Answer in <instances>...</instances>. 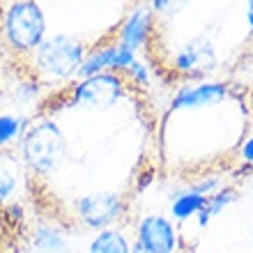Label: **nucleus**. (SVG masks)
<instances>
[{
    "label": "nucleus",
    "mask_w": 253,
    "mask_h": 253,
    "mask_svg": "<svg viewBox=\"0 0 253 253\" xmlns=\"http://www.w3.org/2000/svg\"><path fill=\"white\" fill-rule=\"evenodd\" d=\"M19 147L26 168L37 177L53 175L62 166V161L67 157L65 131L51 118H40V120L30 122Z\"/></svg>",
    "instance_id": "f257e3e1"
},
{
    "label": "nucleus",
    "mask_w": 253,
    "mask_h": 253,
    "mask_svg": "<svg viewBox=\"0 0 253 253\" xmlns=\"http://www.w3.org/2000/svg\"><path fill=\"white\" fill-rule=\"evenodd\" d=\"M2 40L14 53L33 55L46 40V16L37 2H9L2 12Z\"/></svg>",
    "instance_id": "f03ea898"
},
{
    "label": "nucleus",
    "mask_w": 253,
    "mask_h": 253,
    "mask_svg": "<svg viewBox=\"0 0 253 253\" xmlns=\"http://www.w3.org/2000/svg\"><path fill=\"white\" fill-rule=\"evenodd\" d=\"M85 44L74 35H51L33 53L35 69L48 81H67L79 74L85 60Z\"/></svg>",
    "instance_id": "7ed1b4c3"
},
{
    "label": "nucleus",
    "mask_w": 253,
    "mask_h": 253,
    "mask_svg": "<svg viewBox=\"0 0 253 253\" xmlns=\"http://www.w3.org/2000/svg\"><path fill=\"white\" fill-rule=\"evenodd\" d=\"M125 94L126 85L120 74L104 72L76 81L72 85V92H69V104L85 108H111Z\"/></svg>",
    "instance_id": "20e7f679"
},
{
    "label": "nucleus",
    "mask_w": 253,
    "mask_h": 253,
    "mask_svg": "<svg viewBox=\"0 0 253 253\" xmlns=\"http://www.w3.org/2000/svg\"><path fill=\"white\" fill-rule=\"evenodd\" d=\"M126 205L125 198L115 191H90L74 200V214L85 228L106 230L122 219Z\"/></svg>",
    "instance_id": "39448f33"
},
{
    "label": "nucleus",
    "mask_w": 253,
    "mask_h": 253,
    "mask_svg": "<svg viewBox=\"0 0 253 253\" xmlns=\"http://www.w3.org/2000/svg\"><path fill=\"white\" fill-rule=\"evenodd\" d=\"M136 247L145 253H175L180 247L177 228L164 214H145L136 226Z\"/></svg>",
    "instance_id": "423d86ee"
},
{
    "label": "nucleus",
    "mask_w": 253,
    "mask_h": 253,
    "mask_svg": "<svg viewBox=\"0 0 253 253\" xmlns=\"http://www.w3.org/2000/svg\"><path fill=\"white\" fill-rule=\"evenodd\" d=\"M216 62H219L216 48L205 37H196V40H189L187 44H182L173 58L175 69L191 81H203L207 74H212L216 69Z\"/></svg>",
    "instance_id": "0eeeda50"
},
{
    "label": "nucleus",
    "mask_w": 253,
    "mask_h": 253,
    "mask_svg": "<svg viewBox=\"0 0 253 253\" xmlns=\"http://www.w3.org/2000/svg\"><path fill=\"white\" fill-rule=\"evenodd\" d=\"M136 60V53L129 48L120 46L118 42L115 44H106V46L94 48L92 53L85 55V60L81 65L76 79H87L94 74H104V72H126L131 62Z\"/></svg>",
    "instance_id": "6e6552de"
},
{
    "label": "nucleus",
    "mask_w": 253,
    "mask_h": 253,
    "mask_svg": "<svg viewBox=\"0 0 253 253\" xmlns=\"http://www.w3.org/2000/svg\"><path fill=\"white\" fill-rule=\"evenodd\" d=\"M228 97V87L219 81H198V83H189L182 85L175 92L170 108L173 111H191V108H205L214 106Z\"/></svg>",
    "instance_id": "1a4fd4ad"
},
{
    "label": "nucleus",
    "mask_w": 253,
    "mask_h": 253,
    "mask_svg": "<svg viewBox=\"0 0 253 253\" xmlns=\"http://www.w3.org/2000/svg\"><path fill=\"white\" fill-rule=\"evenodd\" d=\"M150 33H152V12L147 7H133L131 12L126 14V19L122 21L118 44L136 53L138 48L147 44Z\"/></svg>",
    "instance_id": "9d476101"
},
{
    "label": "nucleus",
    "mask_w": 253,
    "mask_h": 253,
    "mask_svg": "<svg viewBox=\"0 0 253 253\" xmlns=\"http://www.w3.org/2000/svg\"><path fill=\"white\" fill-rule=\"evenodd\" d=\"M30 251L33 253H69V242L62 235L60 228L40 223L30 237Z\"/></svg>",
    "instance_id": "9b49d317"
},
{
    "label": "nucleus",
    "mask_w": 253,
    "mask_h": 253,
    "mask_svg": "<svg viewBox=\"0 0 253 253\" xmlns=\"http://www.w3.org/2000/svg\"><path fill=\"white\" fill-rule=\"evenodd\" d=\"M87 253H131V244L118 228H106L92 237Z\"/></svg>",
    "instance_id": "f8f14e48"
},
{
    "label": "nucleus",
    "mask_w": 253,
    "mask_h": 253,
    "mask_svg": "<svg viewBox=\"0 0 253 253\" xmlns=\"http://www.w3.org/2000/svg\"><path fill=\"white\" fill-rule=\"evenodd\" d=\"M28 115H14V113H0V150L9 147L14 143H21L23 133L30 126Z\"/></svg>",
    "instance_id": "ddd939ff"
},
{
    "label": "nucleus",
    "mask_w": 253,
    "mask_h": 253,
    "mask_svg": "<svg viewBox=\"0 0 253 253\" xmlns=\"http://www.w3.org/2000/svg\"><path fill=\"white\" fill-rule=\"evenodd\" d=\"M205 205V196L196 193L191 187L180 191L170 203V216L175 221H189L200 212V207Z\"/></svg>",
    "instance_id": "4468645a"
},
{
    "label": "nucleus",
    "mask_w": 253,
    "mask_h": 253,
    "mask_svg": "<svg viewBox=\"0 0 253 253\" xmlns=\"http://www.w3.org/2000/svg\"><path fill=\"white\" fill-rule=\"evenodd\" d=\"M235 198H237V193H235V189H230V187H221L219 191H214L212 196H207L205 205L200 207V212L196 214L198 223L200 226H207L216 214H221L230 203H235Z\"/></svg>",
    "instance_id": "2eb2a0df"
},
{
    "label": "nucleus",
    "mask_w": 253,
    "mask_h": 253,
    "mask_svg": "<svg viewBox=\"0 0 253 253\" xmlns=\"http://www.w3.org/2000/svg\"><path fill=\"white\" fill-rule=\"evenodd\" d=\"M19 170L16 168H9L5 164H0V210L7 205H12L14 196L19 191Z\"/></svg>",
    "instance_id": "dca6fc26"
},
{
    "label": "nucleus",
    "mask_w": 253,
    "mask_h": 253,
    "mask_svg": "<svg viewBox=\"0 0 253 253\" xmlns=\"http://www.w3.org/2000/svg\"><path fill=\"white\" fill-rule=\"evenodd\" d=\"M125 74L136 85H147V83H150V69H147V65L143 60H138V58L131 62V67H129Z\"/></svg>",
    "instance_id": "f3484780"
},
{
    "label": "nucleus",
    "mask_w": 253,
    "mask_h": 253,
    "mask_svg": "<svg viewBox=\"0 0 253 253\" xmlns=\"http://www.w3.org/2000/svg\"><path fill=\"white\" fill-rule=\"evenodd\" d=\"M240 154H242V159L247 161V164H253V136H249V138L242 143Z\"/></svg>",
    "instance_id": "a211bd4d"
},
{
    "label": "nucleus",
    "mask_w": 253,
    "mask_h": 253,
    "mask_svg": "<svg viewBox=\"0 0 253 253\" xmlns=\"http://www.w3.org/2000/svg\"><path fill=\"white\" fill-rule=\"evenodd\" d=\"M147 182H152V173H145V175H143V180H140V182H138V187H136V189H138V193L143 191V189H145Z\"/></svg>",
    "instance_id": "6ab92c4d"
},
{
    "label": "nucleus",
    "mask_w": 253,
    "mask_h": 253,
    "mask_svg": "<svg viewBox=\"0 0 253 253\" xmlns=\"http://www.w3.org/2000/svg\"><path fill=\"white\" fill-rule=\"evenodd\" d=\"M247 21H249V26H251V33H253V2H249V5H247Z\"/></svg>",
    "instance_id": "aec40b11"
},
{
    "label": "nucleus",
    "mask_w": 253,
    "mask_h": 253,
    "mask_svg": "<svg viewBox=\"0 0 253 253\" xmlns=\"http://www.w3.org/2000/svg\"><path fill=\"white\" fill-rule=\"evenodd\" d=\"M5 230V216H2V210H0V233Z\"/></svg>",
    "instance_id": "412c9836"
},
{
    "label": "nucleus",
    "mask_w": 253,
    "mask_h": 253,
    "mask_svg": "<svg viewBox=\"0 0 253 253\" xmlns=\"http://www.w3.org/2000/svg\"><path fill=\"white\" fill-rule=\"evenodd\" d=\"M0 104H2V85H0Z\"/></svg>",
    "instance_id": "4be33fe9"
},
{
    "label": "nucleus",
    "mask_w": 253,
    "mask_h": 253,
    "mask_svg": "<svg viewBox=\"0 0 253 253\" xmlns=\"http://www.w3.org/2000/svg\"><path fill=\"white\" fill-rule=\"evenodd\" d=\"M251 122H253V108H251Z\"/></svg>",
    "instance_id": "5701e85b"
}]
</instances>
